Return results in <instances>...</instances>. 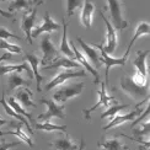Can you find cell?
<instances>
[{"mask_svg":"<svg viewBox=\"0 0 150 150\" xmlns=\"http://www.w3.org/2000/svg\"><path fill=\"white\" fill-rule=\"evenodd\" d=\"M143 111H144V110H143L142 107L137 106V108L133 110L132 112H129V113H126V115H116L115 117H112L111 121L103 127V130H107V129H111V128L118 127V126L124 124V123H127V122H133V121H135L137 118H138L143 113Z\"/></svg>","mask_w":150,"mask_h":150,"instance_id":"10","label":"cell"},{"mask_svg":"<svg viewBox=\"0 0 150 150\" xmlns=\"http://www.w3.org/2000/svg\"><path fill=\"white\" fill-rule=\"evenodd\" d=\"M62 27H63V36H62V41H60V47H59V52L62 54H64L65 57L70 58L71 60H74V53L70 48L69 41H68V23L65 22V20L62 21Z\"/></svg>","mask_w":150,"mask_h":150,"instance_id":"23","label":"cell"},{"mask_svg":"<svg viewBox=\"0 0 150 150\" xmlns=\"http://www.w3.org/2000/svg\"><path fill=\"white\" fill-rule=\"evenodd\" d=\"M84 0H67V14L69 17L74 16L75 10L83 5Z\"/></svg>","mask_w":150,"mask_h":150,"instance_id":"33","label":"cell"},{"mask_svg":"<svg viewBox=\"0 0 150 150\" xmlns=\"http://www.w3.org/2000/svg\"><path fill=\"white\" fill-rule=\"evenodd\" d=\"M41 103H45L47 106V111L45 112L43 115L38 116V121H49L52 118H65L64 115V108L65 106L64 105H57L52 100H47V98H42L41 100Z\"/></svg>","mask_w":150,"mask_h":150,"instance_id":"6","label":"cell"},{"mask_svg":"<svg viewBox=\"0 0 150 150\" xmlns=\"http://www.w3.org/2000/svg\"><path fill=\"white\" fill-rule=\"evenodd\" d=\"M6 102H8V105H9L10 107H11L12 110H14L15 112H16L17 115L23 116V117L26 118V120H27L28 122H31V123L33 122V118H32V116H31V115L28 113V112H27L26 110H25V108H23L22 106H21L20 103H18L17 101H16L15 97H9V100H8V101H6Z\"/></svg>","mask_w":150,"mask_h":150,"instance_id":"29","label":"cell"},{"mask_svg":"<svg viewBox=\"0 0 150 150\" xmlns=\"http://www.w3.org/2000/svg\"><path fill=\"white\" fill-rule=\"evenodd\" d=\"M33 1V5H37V6H40L41 4L45 3V0H32Z\"/></svg>","mask_w":150,"mask_h":150,"instance_id":"39","label":"cell"},{"mask_svg":"<svg viewBox=\"0 0 150 150\" xmlns=\"http://www.w3.org/2000/svg\"><path fill=\"white\" fill-rule=\"evenodd\" d=\"M11 38H15V40H21V37H18L17 35L10 32L8 28L5 27H0V40H11Z\"/></svg>","mask_w":150,"mask_h":150,"instance_id":"34","label":"cell"},{"mask_svg":"<svg viewBox=\"0 0 150 150\" xmlns=\"http://www.w3.org/2000/svg\"><path fill=\"white\" fill-rule=\"evenodd\" d=\"M32 95L33 93L31 92L28 87H21V89L17 91L15 100L20 105H22L23 108H36V105L32 101Z\"/></svg>","mask_w":150,"mask_h":150,"instance_id":"20","label":"cell"},{"mask_svg":"<svg viewBox=\"0 0 150 150\" xmlns=\"http://www.w3.org/2000/svg\"><path fill=\"white\" fill-rule=\"evenodd\" d=\"M98 14H100V16H101V18L103 20V22L106 25V28H107V33H106V42H105V45H102V47H103L105 52L107 54H112V53H115L116 48H117V43H118L116 28L112 26V23L108 21V18L105 16L103 11L100 10Z\"/></svg>","mask_w":150,"mask_h":150,"instance_id":"5","label":"cell"},{"mask_svg":"<svg viewBox=\"0 0 150 150\" xmlns=\"http://www.w3.org/2000/svg\"><path fill=\"white\" fill-rule=\"evenodd\" d=\"M93 11H95V5H93L92 0H84L83 10H81V14H80V18H81V22H83V25L85 26L86 30L91 28Z\"/></svg>","mask_w":150,"mask_h":150,"instance_id":"18","label":"cell"},{"mask_svg":"<svg viewBox=\"0 0 150 150\" xmlns=\"http://www.w3.org/2000/svg\"><path fill=\"white\" fill-rule=\"evenodd\" d=\"M76 41L79 42V45L81 46V49L84 51V53L87 55V58L91 60V63H92L93 67H95V69L100 68V65H101V63H100V60H98L100 54H98V52L96 51V48H95V47H92L91 45H87V43L84 42L83 40L80 38V37H78Z\"/></svg>","mask_w":150,"mask_h":150,"instance_id":"21","label":"cell"},{"mask_svg":"<svg viewBox=\"0 0 150 150\" xmlns=\"http://www.w3.org/2000/svg\"><path fill=\"white\" fill-rule=\"evenodd\" d=\"M92 47H95L96 49H98V60L100 63H103L105 64V68H106V73H105V85L108 86L110 84V69L113 67H123L124 64H126L127 62V57H123L122 58H113L111 57L110 54H107L105 52V49L102 47V45H91Z\"/></svg>","mask_w":150,"mask_h":150,"instance_id":"3","label":"cell"},{"mask_svg":"<svg viewBox=\"0 0 150 150\" xmlns=\"http://www.w3.org/2000/svg\"><path fill=\"white\" fill-rule=\"evenodd\" d=\"M35 128L38 130H43V132H67V126H58L51 121H45L43 123H36Z\"/></svg>","mask_w":150,"mask_h":150,"instance_id":"28","label":"cell"},{"mask_svg":"<svg viewBox=\"0 0 150 150\" xmlns=\"http://www.w3.org/2000/svg\"><path fill=\"white\" fill-rule=\"evenodd\" d=\"M0 16H4V17H6V18H12V20H14V14H12V12L4 11V10H1V9H0Z\"/></svg>","mask_w":150,"mask_h":150,"instance_id":"36","label":"cell"},{"mask_svg":"<svg viewBox=\"0 0 150 150\" xmlns=\"http://www.w3.org/2000/svg\"><path fill=\"white\" fill-rule=\"evenodd\" d=\"M37 5H33V9L31 8L30 10L25 11L21 18V30L26 35V40L28 41L30 45H32V37H31V32L35 27V21H36V15H37Z\"/></svg>","mask_w":150,"mask_h":150,"instance_id":"12","label":"cell"},{"mask_svg":"<svg viewBox=\"0 0 150 150\" xmlns=\"http://www.w3.org/2000/svg\"><path fill=\"white\" fill-rule=\"evenodd\" d=\"M139 150H149V148H145L143 145H139Z\"/></svg>","mask_w":150,"mask_h":150,"instance_id":"41","label":"cell"},{"mask_svg":"<svg viewBox=\"0 0 150 150\" xmlns=\"http://www.w3.org/2000/svg\"><path fill=\"white\" fill-rule=\"evenodd\" d=\"M30 85V80L25 79L21 73H10L9 75V90L14 91L17 87H22V86H28Z\"/></svg>","mask_w":150,"mask_h":150,"instance_id":"26","label":"cell"},{"mask_svg":"<svg viewBox=\"0 0 150 150\" xmlns=\"http://www.w3.org/2000/svg\"><path fill=\"white\" fill-rule=\"evenodd\" d=\"M12 58V55H11V53H5V54H3V55H0V63L1 62H4V60H9V59H11Z\"/></svg>","mask_w":150,"mask_h":150,"instance_id":"37","label":"cell"},{"mask_svg":"<svg viewBox=\"0 0 150 150\" xmlns=\"http://www.w3.org/2000/svg\"><path fill=\"white\" fill-rule=\"evenodd\" d=\"M98 148H102L103 150H127L124 143H122L118 138H111L98 142Z\"/></svg>","mask_w":150,"mask_h":150,"instance_id":"27","label":"cell"},{"mask_svg":"<svg viewBox=\"0 0 150 150\" xmlns=\"http://www.w3.org/2000/svg\"><path fill=\"white\" fill-rule=\"evenodd\" d=\"M107 6L111 12V23L117 30H124L128 27V21L124 18L123 3L121 0H107Z\"/></svg>","mask_w":150,"mask_h":150,"instance_id":"4","label":"cell"},{"mask_svg":"<svg viewBox=\"0 0 150 150\" xmlns=\"http://www.w3.org/2000/svg\"><path fill=\"white\" fill-rule=\"evenodd\" d=\"M0 103L3 105V107H4V110H5V112H6V113H8L9 116H11V117H15V118H16V120H17L18 122H21V123L23 124V126L27 128V130H28V134H32V127L30 126V122H28V121H27V120H26V118H25L23 116L17 115L16 112H15L14 110H12V108L10 107V106L8 105V102H6V100H5L4 93H3V98L0 100Z\"/></svg>","mask_w":150,"mask_h":150,"instance_id":"24","label":"cell"},{"mask_svg":"<svg viewBox=\"0 0 150 150\" xmlns=\"http://www.w3.org/2000/svg\"><path fill=\"white\" fill-rule=\"evenodd\" d=\"M21 144V142H14V143H9V142H0V150H10L12 148H16Z\"/></svg>","mask_w":150,"mask_h":150,"instance_id":"35","label":"cell"},{"mask_svg":"<svg viewBox=\"0 0 150 150\" xmlns=\"http://www.w3.org/2000/svg\"><path fill=\"white\" fill-rule=\"evenodd\" d=\"M69 45L71 46L70 48H71V51H73V53H74V60L76 62V63L81 64V65L85 68L86 71H89V73L92 75V76H93V84H100V83H101V79H100V75H98L97 69H95V68H93V67L89 63V60L85 58L84 54H81V53L79 52L78 47L74 46L73 42H69Z\"/></svg>","mask_w":150,"mask_h":150,"instance_id":"13","label":"cell"},{"mask_svg":"<svg viewBox=\"0 0 150 150\" xmlns=\"http://www.w3.org/2000/svg\"><path fill=\"white\" fill-rule=\"evenodd\" d=\"M41 51H42L41 63L43 67L49 64L52 60H54L59 55V51L55 48L54 43L52 42L51 37L48 35H46L41 41Z\"/></svg>","mask_w":150,"mask_h":150,"instance_id":"7","label":"cell"},{"mask_svg":"<svg viewBox=\"0 0 150 150\" xmlns=\"http://www.w3.org/2000/svg\"><path fill=\"white\" fill-rule=\"evenodd\" d=\"M81 76H86V71L85 70H78V71H71V70H62L60 73H58L54 76V79H52L49 83L46 85L45 89L46 90H52L53 87L63 85L65 81L70 80V79H75V78H81Z\"/></svg>","mask_w":150,"mask_h":150,"instance_id":"9","label":"cell"},{"mask_svg":"<svg viewBox=\"0 0 150 150\" xmlns=\"http://www.w3.org/2000/svg\"><path fill=\"white\" fill-rule=\"evenodd\" d=\"M60 28V25L55 22L51 14H49L48 11L45 12V21L43 23L38 25V26H35L32 32H31V37L32 38H37L38 36H41L42 33H52L54 31H58Z\"/></svg>","mask_w":150,"mask_h":150,"instance_id":"11","label":"cell"},{"mask_svg":"<svg viewBox=\"0 0 150 150\" xmlns=\"http://www.w3.org/2000/svg\"><path fill=\"white\" fill-rule=\"evenodd\" d=\"M26 71L30 78H32V70L28 65L27 62H23L22 64H14V65H6V64H0V74L6 75L10 73H22Z\"/></svg>","mask_w":150,"mask_h":150,"instance_id":"22","label":"cell"},{"mask_svg":"<svg viewBox=\"0 0 150 150\" xmlns=\"http://www.w3.org/2000/svg\"><path fill=\"white\" fill-rule=\"evenodd\" d=\"M4 1H8V0H0V3H4Z\"/></svg>","mask_w":150,"mask_h":150,"instance_id":"42","label":"cell"},{"mask_svg":"<svg viewBox=\"0 0 150 150\" xmlns=\"http://www.w3.org/2000/svg\"><path fill=\"white\" fill-rule=\"evenodd\" d=\"M0 49H6V51H8L9 53H11V54H20V53H22V49L17 45L10 43L6 40H0Z\"/></svg>","mask_w":150,"mask_h":150,"instance_id":"32","label":"cell"},{"mask_svg":"<svg viewBox=\"0 0 150 150\" xmlns=\"http://www.w3.org/2000/svg\"><path fill=\"white\" fill-rule=\"evenodd\" d=\"M33 5V1L32 0H14L10 5H9V12H12L14 11H27L32 8Z\"/></svg>","mask_w":150,"mask_h":150,"instance_id":"30","label":"cell"},{"mask_svg":"<svg viewBox=\"0 0 150 150\" xmlns=\"http://www.w3.org/2000/svg\"><path fill=\"white\" fill-rule=\"evenodd\" d=\"M84 87H85V83H69V84L60 86L59 89L55 90L53 98L55 102L64 103L68 100L79 96L80 93L83 92Z\"/></svg>","mask_w":150,"mask_h":150,"instance_id":"2","label":"cell"},{"mask_svg":"<svg viewBox=\"0 0 150 150\" xmlns=\"http://www.w3.org/2000/svg\"><path fill=\"white\" fill-rule=\"evenodd\" d=\"M100 84H101V89L97 91V93H98V100H97V102L93 105L92 107L85 108V110L83 111V113H84V116H85L86 120H90V115L92 113L93 111H96L98 107H108V106H110L112 102H116V101H117V100H116L113 96H111V95H108V93H107V91H106V85L102 83V81H101Z\"/></svg>","mask_w":150,"mask_h":150,"instance_id":"8","label":"cell"},{"mask_svg":"<svg viewBox=\"0 0 150 150\" xmlns=\"http://www.w3.org/2000/svg\"><path fill=\"white\" fill-rule=\"evenodd\" d=\"M84 149H85V140H81L80 145L78 146V150H84Z\"/></svg>","mask_w":150,"mask_h":150,"instance_id":"38","label":"cell"},{"mask_svg":"<svg viewBox=\"0 0 150 150\" xmlns=\"http://www.w3.org/2000/svg\"><path fill=\"white\" fill-rule=\"evenodd\" d=\"M25 60L28 63L30 68H31V70H32V75H35V78H36V81H37V90L41 91L42 90V81H43V78H42V75L40 74L38 71V65L41 63V59L40 57L37 55L36 53H26L25 54Z\"/></svg>","mask_w":150,"mask_h":150,"instance_id":"14","label":"cell"},{"mask_svg":"<svg viewBox=\"0 0 150 150\" xmlns=\"http://www.w3.org/2000/svg\"><path fill=\"white\" fill-rule=\"evenodd\" d=\"M10 126L14 128V129L10 130V132H1V130H0V137H3V135H5V134H14V135H16L22 143L27 144L30 148H33V142H32V139H31L30 134L26 133V132H25V130L22 129V123H21V122H18V123L10 122Z\"/></svg>","mask_w":150,"mask_h":150,"instance_id":"15","label":"cell"},{"mask_svg":"<svg viewBox=\"0 0 150 150\" xmlns=\"http://www.w3.org/2000/svg\"><path fill=\"white\" fill-rule=\"evenodd\" d=\"M149 35H150V25L148 22H145V21L139 22L138 25H137V27H135V31H134V35L132 37V40H130V42L128 43V46H127V51H126V53H124V57L128 58V54L130 52V48L134 46V43L138 41L140 37L149 36Z\"/></svg>","mask_w":150,"mask_h":150,"instance_id":"17","label":"cell"},{"mask_svg":"<svg viewBox=\"0 0 150 150\" xmlns=\"http://www.w3.org/2000/svg\"><path fill=\"white\" fill-rule=\"evenodd\" d=\"M5 124H10V122L3 120V118H0V127H1V126H5Z\"/></svg>","mask_w":150,"mask_h":150,"instance_id":"40","label":"cell"},{"mask_svg":"<svg viewBox=\"0 0 150 150\" xmlns=\"http://www.w3.org/2000/svg\"><path fill=\"white\" fill-rule=\"evenodd\" d=\"M121 87L127 95L134 101H144L149 97V85H139L134 83L129 76H123L121 80Z\"/></svg>","mask_w":150,"mask_h":150,"instance_id":"1","label":"cell"},{"mask_svg":"<svg viewBox=\"0 0 150 150\" xmlns=\"http://www.w3.org/2000/svg\"><path fill=\"white\" fill-rule=\"evenodd\" d=\"M80 64L75 60H71L70 58L65 55H58L54 60H52L49 64L42 67V69H57V68H63V69H71V68H79Z\"/></svg>","mask_w":150,"mask_h":150,"instance_id":"16","label":"cell"},{"mask_svg":"<svg viewBox=\"0 0 150 150\" xmlns=\"http://www.w3.org/2000/svg\"><path fill=\"white\" fill-rule=\"evenodd\" d=\"M126 108H128V105H121L118 102H113V105H110L107 110L101 115V118H112L120 113L122 110H126Z\"/></svg>","mask_w":150,"mask_h":150,"instance_id":"31","label":"cell"},{"mask_svg":"<svg viewBox=\"0 0 150 150\" xmlns=\"http://www.w3.org/2000/svg\"><path fill=\"white\" fill-rule=\"evenodd\" d=\"M51 145L57 150H78V144H75V142H73L67 134L63 138H59L51 143Z\"/></svg>","mask_w":150,"mask_h":150,"instance_id":"25","label":"cell"},{"mask_svg":"<svg viewBox=\"0 0 150 150\" xmlns=\"http://www.w3.org/2000/svg\"><path fill=\"white\" fill-rule=\"evenodd\" d=\"M150 51L149 49H145V51H142L139 49L137 52V57L133 62V65L135 68V73H138L139 75H142L143 78H146L148 75V69H146V58L149 55Z\"/></svg>","mask_w":150,"mask_h":150,"instance_id":"19","label":"cell"}]
</instances>
